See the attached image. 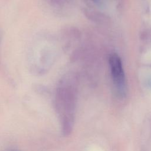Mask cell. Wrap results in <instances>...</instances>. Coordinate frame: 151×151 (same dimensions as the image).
I'll use <instances>...</instances> for the list:
<instances>
[{
	"label": "cell",
	"mask_w": 151,
	"mask_h": 151,
	"mask_svg": "<svg viewBox=\"0 0 151 151\" xmlns=\"http://www.w3.org/2000/svg\"><path fill=\"white\" fill-rule=\"evenodd\" d=\"M109 65L114 84L120 91H123L125 88V75L122 60L117 54H112L110 55Z\"/></svg>",
	"instance_id": "7a4b0ae2"
},
{
	"label": "cell",
	"mask_w": 151,
	"mask_h": 151,
	"mask_svg": "<svg viewBox=\"0 0 151 151\" xmlns=\"http://www.w3.org/2000/svg\"><path fill=\"white\" fill-rule=\"evenodd\" d=\"M76 106V88L71 85L62 84L57 91L55 109L60 119L63 134L69 135L74 126Z\"/></svg>",
	"instance_id": "6da1fadb"
}]
</instances>
